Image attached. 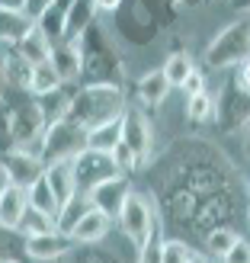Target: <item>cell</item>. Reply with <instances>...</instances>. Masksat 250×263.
Listing matches in <instances>:
<instances>
[{"label": "cell", "mask_w": 250, "mask_h": 263, "mask_svg": "<svg viewBox=\"0 0 250 263\" xmlns=\"http://www.w3.org/2000/svg\"><path fill=\"white\" fill-rule=\"evenodd\" d=\"M122 112H125V90L122 87H112V84L77 87L68 109H64V122L90 132L109 119H119Z\"/></svg>", "instance_id": "obj_1"}, {"label": "cell", "mask_w": 250, "mask_h": 263, "mask_svg": "<svg viewBox=\"0 0 250 263\" xmlns=\"http://www.w3.org/2000/svg\"><path fill=\"white\" fill-rule=\"evenodd\" d=\"M0 112H4V119H7L13 148L39 151V141H42L48 122H45L42 109H39L35 97H32V93H26V90H4V103H0Z\"/></svg>", "instance_id": "obj_2"}, {"label": "cell", "mask_w": 250, "mask_h": 263, "mask_svg": "<svg viewBox=\"0 0 250 263\" xmlns=\"http://www.w3.org/2000/svg\"><path fill=\"white\" fill-rule=\"evenodd\" d=\"M77 48H81V81H84V87H97V84L122 87V61L116 55L112 42L106 39V32L97 23L77 39Z\"/></svg>", "instance_id": "obj_3"}, {"label": "cell", "mask_w": 250, "mask_h": 263, "mask_svg": "<svg viewBox=\"0 0 250 263\" xmlns=\"http://www.w3.org/2000/svg\"><path fill=\"white\" fill-rule=\"evenodd\" d=\"M250 58V20H238L225 26L205 48L202 64L208 71H228V68H241Z\"/></svg>", "instance_id": "obj_4"}, {"label": "cell", "mask_w": 250, "mask_h": 263, "mask_svg": "<svg viewBox=\"0 0 250 263\" xmlns=\"http://www.w3.org/2000/svg\"><path fill=\"white\" fill-rule=\"evenodd\" d=\"M84 148H87V132L71 125V122H64V119H58V122H51L45 128L35 154L42 157V164L48 167V164H58V161H74Z\"/></svg>", "instance_id": "obj_5"}, {"label": "cell", "mask_w": 250, "mask_h": 263, "mask_svg": "<svg viewBox=\"0 0 250 263\" xmlns=\"http://www.w3.org/2000/svg\"><path fill=\"white\" fill-rule=\"evenodd\" d=\"M157 225V218H154V209H151V202L144 199L141 193H135L131 190V196L125 199V205H122V212H119V228H122V234L135 244V251L148 241V234H151V228Z\"/></svg>", "instance_id": "obj_6"}, {"label": "cell", "mask_w": 250, "mask_h": 263, "mask_svg": "<svg viewBox=\"0 0 250 263\" xmlns=\"http://www.w3.org/2000/svg\"><path fill=\"white\" fill-rule=\"evenodd\" d=\"M74 167V183H77V193H90L93 186H100V183H106L112 177H119V170L112 167V157L103 154V151H90L84 148L81 154L71 161Z\"/></svg>", "instance_id": "obj_7"}, {"label": "cell", "mask_w": 250, "mask_h": 263, "mask_svg": "<svg viewBox=\"0 0 250 263\" xmlns=\"http://www.w3.org/2000/svg\"><path fill=\"white\" fill-rule=\"evenodd\" d=\"M0 167H4L10 186H20V190H32L45 174L42 157L35 151H23V148H10L4 154V161H0Z\"/></svg>", "instance_id": "obj_8"}, {"label": "cell", "mask_w": 250, "mask_h": 263, "mask_svg": "<svg viewBox=\"0 0 250 263\" xmlns=\"http://www.w3.org/2000/svg\"><path fill=\"white\" fill-rule=\"evenodd\" d=\"M218 109V122L225 132H234V128H244L250 125V93L238 87V81H228L225 90H221V97L215 103Z\"/></svg>", "instance_id": "obj_9"}, {"label": "cell", "mask_w": 250, "mask_h": 263, "mask_svg": "<svg viewBox=\"0 0 250 263\" xmlns=\"http://www.w3.org/2000/svg\"><path fill=\"white\" fill-rule=\"evenodd\" d=\"M119 141L125 144V148L135 154V161H138V170L144 167V161H148V154H151V125H148V116H144L141 109H128L122 112V135Z\"/></svg>", "instance_id": "obj_10"}, {"label": "cell", "mask_w": 250, "mask_h": 263, "mask_svg": "<svg viewBox=\"0 0 250 263\" xmlns=\"http://www.w3.org/2000/svg\"><path fill=\"white\" fill-rule=\"evenodd\" d=\"M131 196V183H128V177H112V180H106V183H100V186H93L87 193V199H90V205L97 209V212H103L109 221L112 218H119V212H122V205H125V199Z\"/></svg>", "instance_id": "obj_11"}, {"label": "cell", "mask_w": 250, "mask_h": 263, "mask_svg": "<svg viewBox=\"0 0 250 263\" xmlns=\"http://www.w3.org/2000/svg\"><path fill=\"white\" fill-rule=\"evenodd\" d=\"M48 64L58 71L61 84L81 81V48H77V42H68V39H61V42H51Z\"/></svg>", "instance_id": "obj_12"}, {"label": "cell", "mask_w": 250, "mask_h": 263, "mask_svg": "<svg viewBox=\"0 0 250 263\" xmlns=\"http://www.w3.org/2000/svg\"><path fill=\"white\" fill-rule=\"evenodd\" d=\"M71 238L61 231H48V234H35V238H26V254H29V260H61L64 254L71 251Z\"/></svg>", "instance_id": "obj_13"}, {"label": "cell", "mask_w": 250, "mask_h": 263, "mask_svg": "<svg viewBox=\"0 0 250 263\" xmlns=\"http://www.w3.org/2000/svg\"><path fill=\"white\" fill-rule=\"evenodd\" d=\"M167 93H170V84H167V77H164L161 68L148 71V74H144L141 81L135 84V97H138V103H141V109H148V112L161 109L164 100H167Z\"/></svg>", "instance_id": "obj_14"}, {"label": "cell", "mask_w": 250, "mask_h": 263, "mask_svg": "<svg viewBox=\"0 0 250 263\" xmlns=\"http://www.w3.org/2000/svg\"><path fill=\"white\" fill-rule=\"evenodd\" d=\"M42 180L48 183V190H51V196H55L58 209H61L64 202H68L74 193H77V183H74V167H71V161L48 164V167H45V174H42Z\"/></svg>", "instance_id": "obj_15"}, {"label": "cell", "mask_w": 250, "mask_h": 263, "mask_svg": "<svg viewBox=\"0 0 250 263\" xmlns=\"http://www.w3.org/2000/svg\"><path fill=\"white\" fill-rule=\"evenodd\" d=\"M32 20L26 13H16V10H0V51L7 48H16L26 35L32 32Z\"/></svg>", "instance_id": "obj_16"}, {"label": "cell", "mask_w": 250, "mask_h": 263, "mask_svg": "<svg viewBox=\"0 0 250 263\" xmlns=\"http://www.w3.org/2000/svg\"><path fill=\"white\" fill-rule=\"evenodd\" d=\"M93 23H97L93 0H71L68 16H64V39H68V42H77V39H81Z\"/></svg>", "instance_id": "obj_17"}, {"label": "cell", "mask_w": 250, "mask_h": 263, "mask_svg": "<svg viewBox=\"0 0 250 263\" xmlns=\"http://www.w3.org/2000/svg\"><path fill=\"white\" fill-rule=\"evenodd\" d=\"M106 234H109V218L103 212H97V209H90V212L74 225V231L68 234V238L74 244H97V241L106 238Z\"/></svg>", "instance_id": "obj_18"}, {"label": "cell", "mask_w": 250, "mask_h": 263, "mask_svg": "<svg viewBox=\"0 0 250 263\" xmlns=\"http://www.w3.org/2000/svg\"><path fill=\"white\" fill-rule=\"evenodd\" d=\"M26 209H29V199H26V190H20V186H7L4 193H0V225H7V228H16Z\"/></svg>", "instance_id": "obj_19"}, {"label": "cell", "mask_w": 250, "mask_h": 263, "mask_svg": "<svg viewBox=\"0 0 250 263\" xmlns=\"http://www.w3.org/2000/svg\"><path fill=\"white\" fill-rule=\"evenodd\" d=\"M90 199H87V193H74L68 202H64L61 209H58V215H55V231H61V234H71L74 231V225L81 221L87 212H90Z\"/></svg>", "instance_id": "obj_20"}, {"label": "cell", "mask_w": 250, "mask_h": 263, "mask_svg": "<svg viewBox=\"0 0 250 263\" xmlns=\"http://www.w3.org/2000/svg\"><path fill=\"white\" fill-rule=\"evenodd\" d=\"M0 263H29V254H26V234L20 228L0 225Z\"/></svg>", "instance_id": "obj_21"}, {"label": "cell", "mask_w": 250, "mask_h": 263, "mask_svg": "<svg viewBox=\"0 0 250 263\" xmlns=\"http://www.w3.org/2000/svg\"><path fill=\"white\" fill-rule=\"evenodd\" d=\"M161 71H164V77H167L170 87H183V84H186V77L196 71V61H193L189 51L177 48V51H170V55L164 58V68Z\"/></svg>", "instance_id": "obj_22"}, {"label": "cell", "mask_w": 250, "mask_h": 263, "mask_svg": "<svg viewBox=\"0 0 250 263\" xmlns=\"http://www.w3.org/2000/svg\"><path fill=\"white\" fill-rule=\"evenodd\" d=\"M13 51H16V55H20L26 64H32V68H35V64H45V61H48V55H51V42L32 26V32L26 35Z\"/></svg>", "instance_id": "obj_23"}, {"label": "cell", "mask_w": 250, "mask_h": 263, "mask_svg": "<svg viewBox=\"0 0 250 263\" xmlns=\"http://www.w3.org/2000/svg\"><path fill=\"white\" fill-rule=\"evenodd\" d=\"M119 135H122V116H119V119L103 122V125H97V128H90V132H87V148H90V151L109 154L112 144L119 141Z\"/></svg>", "instance_id": "obj_24"}, {"label": "cell", "mask_w": 250, "mask_h": 263, "mask_svg": "<svg viewBox=\"0 0 250 263\" xmlns=\"http://www.w3.org/2000/svg\"><path fill=\"white\" fill-rule=\"evenodd\" d=\"M55 90H61V77L58 71L51 68V64H35L32 68V81H29V93L39 100V97H48V93H55Z\"/></svg>", "instance_id": "obj_25"}, {"label": "cell", "mask_w": 250, "mask_h": 263, "mask_svg": "<svg viewBox=\"0 0 250 263\" xmlns=\"http://www.w3.org/2000/svg\"><path fill=\"white\" fill-rule=\"evenodd\" d=\"M26 238H35V234H48V231H55V218L45 215V212H39V209H26L23 218H20V225H16Z\"/></svg>", "instance_id": "obj_26"}, {"label": "cell", "mask_w": 250, "mask_h": 263, "mask_svg": "<svg viewBox=\"0 0 250 263\" xmlns=\"http://www.w3.org/2000/svg\"><path fill=\"white\" fill-rule=\"evenodd\" d=\"M212 112H215V100L208 90H202V93H196V97H186V116H189V122H208L212 119Z\"/></svg>", "instance_id": "obj_27"}, {"label": "cell", "mask_w": 250, "mask_h": 263, "mask_svg": "<svg viewBox=\"0 0 250 263\" xmlns=\"http://www.w3.org/2000/svg\"><path fill=\"white\" fill-rule=\"evenodd\" d=\"M26 199H29V205L39 209V212H45V215H51V218L58 215V202H55V196H51V190H48L45 180H39L32 190H26Z\"/></svg>", "instance_id": "obj_28"}, {"label": "cell", "mask_w": 250, "mask_h": 263, "mask_svg": "<svg viewBox=\"0 0 250 263\" xmlns=\"http://www.w3.org/2000/svg\"><path fill=\"white\" fill-rule=\"evenodd\" d=\"M234 241H238V234H234L231 228H212V231H205V251L212 254V257H225Z\"/></svg>", "instance_id": "obj_29"}, {"label": "cell", "mask_w": 250, "mask_h": 263, "mask_svg": "<svg viewBox=\"0 0 250 263\" xmlns=\"http://www.w3.org/2000/svg\"><path fill=\"white\" fill-rule=\"evenodd\" d=\"M161 244H164V234L154 225L151 234H148V241L138 247V263H161Z\"/></svg>", "instance_id": "obj_30"}, {"label": "cell", "mask_w": 250, "mask_h": 263, "mask_svg": "<svg viewBox=\"0 0 250 263\" xmlns=\"http://www.w3.org/2000/svg\"><path fill=\"white\" fill-rule=\"evenodd\" d=\"M109 157H112V167L119 170L122 177H128V174H135V170H138V161H135V154H131V151L125 148L122 141H116V144H112Z\"/></svg>", "instance_id": "obj_31"}, {"label": "cell", "mask_w": 250, "mask_h": 263, "mask_svg": "<svg viewBox=\"0 0 250 263\" xmlns=\"http://www.w3.org/2000/svg\"><path fill=\"white\" fill-rule=\"evenodd\" d=\"M193 251L183 241H164L161 244V263H193Z\"/></svg>", "instance_id": "obj_32"}, {"label": "cell", "mask_w": 250, "mask_h": 263, "mask_svg": "<svg viewBox=\"0 0 250 263\" xmlns=\"http://www.w3.org/2000/svg\"><path fill=\"white\" fill-rule=\"evenodd\" d=\"M221 263H250V241L238 238V241L231 244V251L221 257Z\"/></svg>", "instance_id": "obj_33"}, {"label": "cell", "mask_w": 250, "mask_h": 263, "mask_svg": "<svg viewBox=\"0 0 250 263\" xmlns=\"http://www.w3.org/2000/svg\"><path fill=\"white\" fill-rule=\"evenodd\" d=\"M180 90H186V97H196V93H202V90H205V74H202L199 68H196V71L186 77V84H183Z\"/></svg>", "instance_id": "obj_34"}, {"label": "cell", "mask_w": 250, "mask_h": 263, "mask_svg": "<svg viewBox=\"0 0 250 263\" xmlns=\"http://www.w3.org/2000/svg\"><path fill=\"white\" fill-rule=\"evenodd\" d=\"M51 4H55V0H26V7H23V13H26V16H29L32 23L39 20V16H42V13L51 7Z\"/></svg>", "instance_id": "obj_35"}, {"label": "cell", "mask_w": 250, "mask_h": 263, "mask_svg": "<svg viewBox=\"0 0 250 263\" xmlns=\"http://www.w3.org/2000/svg\"><path fill=\"white\" fill-rule=\"evenodd\" d=\"M234 81H238V87L244 90V93H250V58L241 64V71H238V77H234Z\"/></svg>", "instance_id": "obj_36"}, {"label": "cell", "mask_w": 250, "mask_h": 263, "mask_svg": "<svg viewBox=\"0 0 250 263\" xmlns=\"http://www.w3.org/2000/svg\"><path fill=\"white\" fill-rule=\"evenodd\" d=\"M125 4V0H93V7H97V13H116Z\"/></svg>", "instance_id": "obj_37"}, {"label": "cell", "mask_w": 250, "mask_h": 263, "mask_svg": "<svg viewBox=\"0 0 250 263\" xmlns=\"http://www.w3.org/2000/svg\"><path fill=\"white\" fill-rule=\"evenodd\" d=\"M23 7H26V0H0V10H16V13H23Z\"/></svg>", "instance_id": "obj_38"}, {"label": "cell", "mask_w": 250, "mask_h": 263, "mask_svg": "<svg viewBox=\"0 0 250 263\" xmlns=\"http://www.w3.org/2000/svg\"><path fill=\"white\" fill-rule=\"evenodd\" d=\"M164 4L170 10H180V7H196V4H202V0H164Z\"/></svg>", "instance_id": "obj_39"}, {"label": "cell", "mask_w": 250, "mask_h": 263, "mask_svg": "<svg viewBox=\"0 0 250 263\" xmlns=\"http://www.w3.org/2000/svg\"><path fill=\"white\" fill-rule=\"evenodd\" d=\"M231 7L241 10V13H250V0H231Z\"/></svg>", "instance_id": "obj_40"}, {"label": "cell", "mask_w": 250, "mask_h": 263, "mask_svg": "<svg viewBox=\"0 0 250 263\" xmlns=\"http://www.w3.org/2000/svg\"><path fill=\"white\" fill-rule=\"evenodd\" d=\"M10 186V180H7V174H4V167H0V193H4Z\"/></svg>", "instance_id": "obj_41"}, {"label": "cell", "mask_w": 250, "mask_h": 263, "mask_svg": "<svg viewBox=\"0 0 250 263\" xmlns=\"http://www.w3.org/2000/svg\"><path fill=\"white\" fill-rule=\"evenodd\" d=\"M0 103H4V58H0Z\"/></svg>", "instance_id": "obj_42"}, {"label": "cell", "mask_w": 250, "mask_h": 263, "mask_svg": "<svg viewBox=\"0 0 250 263\" xmlns=\"http://www.w3.org/2000/svg\"><path fill=\"white\" fill-rule=\"evenodd\" d=\"M244 148H247V157H250V125H247V141H244Z\"/></svg>", "instance_id": "obj_43"}, {"label": "cell", "mask_w": 250, "mask_h": 263, "mask_svg": "<svg viewBox=\"0 0 250 263\" xmlns=\"http://www.w3.org/2000/svg\"><path fill=\"white\" fill-rule=\"evenodd\" d=\"M193 263H202V260H193Z\"/></svg>", "instance_id": "obj_44"}]
</instances>
